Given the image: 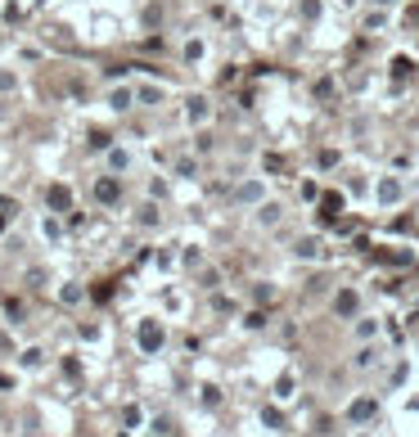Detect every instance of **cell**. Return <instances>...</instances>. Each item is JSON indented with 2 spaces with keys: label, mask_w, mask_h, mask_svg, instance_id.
<instances>
[{
  "label": "cell",
  "mask_w": 419,
  "mask_h": 437,
  "mask_svg": "<svg viewBox=\"0 0 419 437\" xmlns=\"http://www.w3.org/2000/svg\"><path fill=\"white\" fill-rule=\"evenodd\" d=\"M104 163H109V172H113V176L131 172V149H127V145H109V154H104Z\"/></svg>",
  "instance_id": "4"
},
{
  "label": "cell",
  "mask_w": 419,
  "mask_h": 437,
  "mask_svg": "<svg viewBox=\"0 0 419 437\" xmlns=\"http://www.w3.org/2000/svg\"><path fill=\"white\" fill-rule=\"evenodd\" d=\"M140 347L145 351L163 347V325H158V320H140Z\"/></svg>",
  "instance_id": "6"
},
{
  "label": "cell",
  "mask_w": 419,
  "mask_h": 437,
  "mask_svg": "<svg viewBox=\"0 0 419 437\" xmlns=\"http://www.w3.org/2000/svg\"><path fill=\"white\" fill-rule=\"evenodd\" d=\"M41 235H45V239H50V244H54V239H63V225L54 221V212L45 216V221H41Z\"/></svg>",
  "instance_id": "13"
},
{
  "label": "cell",
  "mask_w": 419,
  "mask_h": 437,
  "mask_svg": "<svg viewBox=\"0 0 419 437\" xmlns=\"http://www.w3.org/2000/svg\"><path fill=\"white\" fill-rule=\"evenodd\" d=\"M163 95H167L163 86H136V100H140V104H158Z\"/></svg>",
  "instance_id": "12"
},
{
  "label": "cell",
  "mask_w": 419,
  "mask_h": 437,
  "mask_svg": "<svg viewBox=\"0 0 419 437\" xmlns=\"http://www.w3.org/2000/svg\"><path fill=\"white\" fill-rule=\"evenodd\" d=\"M18 90V72L14 68H0V95H14Z\"/></svg>",
  "instance_id": "14"
},
{
  "label": "cell",
  "mask_w": 419,
  "mask_h": 437,
  "mask_svg": "<svg viewBox=\"0 0 419 437\" xmlns=\"http://www.w3.org/2000/svg\"><path fill=\"white\" fill-rule=\"evenodd\" d=\"M235 203H239V207H262L266 203V180L262 176H248L239 189H235Z\"/></svg>",
  "instance_id": "2"
},
{
  "label": "cell",
  "mask_w": 419,
  "mask_h": 437,
  "mask_svg": "<svg viewBox=\"0 0 419 437\" xmlns=\"http://www.w3.org/2000/svg\"><path fill=\"white\" fill-rule=\"evenodd\" d=\"M185 118H189V127H203V122L212 118V104H207L203 95H194V100L185 104Z\"/></svg>",
  "instance_id": "8"
},
{
  "label": "cell",
  "mask_w": 419,
  "mask_h": 437,
  "mask_svg": "<svg viewBox=\"0 0 419 437\" xmlns=\"http://www.w3.org/2000/svg\"><path fill=\"white\" fill-rule=\"evenodd\" d=\"M293 253H298V257H316V239H298V248H293Z\"/></svg>",
  "instance_id": "18"
},
{
  "label": "cell",
  "mask_w": 419,
  "mask_h": 437,
  "mask_svg": "<svg viewBox=\"0 0 419 437\" xmlns=\"http://www.w3.org/2000/svg\"><path fill=\"white\" fill-rule=\"evenodd\" d=\"M379 360V347H361V356H356V370H370Z\"/></svg>",
  "instance_id": "16"
},
{
  "label": "cell",
  "mask_w": 419,
  "mask_h": 437,
  "mask_svg": "<svg viewBox=\"0 0 419 437\" xmlns=\"http://www.w3.org/2000/svg\"><path fill=\"white\" fill-rule=\"evenodd\" d=\"M185 59H189V63L203 59V41H185Z\"/></svg>",
  "instance_id": "17"
},
{
  "label": "cell",
  "mask_w": 419,
  "mask_h": 437,
  "mask_svg": "<svg viewBox=\"0 0 419 437\" xmlns=\"http://www.w3.org/2000/svg\"><path fill=\"white\" fill-rule=\"evenodd\" d=\"M136 104H140L136 100V86H113L109 90V109L113 113H127V109H136Z\"/></svg>",
  "instance_id": "5"
},
{
  "label": "cell",
  "mask_w": 419,
  "mask_h": 437,
  "mask_svg": "<svg viewBox=\"0 0 419 437\" xmlns=\"http://www.w3.org/2000/svg\"><path fill=\"white\" fill-rule=\"evenodd\" d=\"M356 338H361V343H374V338H379V320H374V316H361Z\"/></svg>",
  "instance_id": "10"
},
{
  "label": "cell",
  "mask_w": 419,
  "mask_h": 437,
  "mask_svg": "<svg viewBox=\"0 0 419 437\" xmlns=\"http://www.w3.org/2000/svg\"><path fill=\"white\" fill-rule=\"evenodd\" d=\"M280 203H271V198H266L262 207H257V225H262V230H271V225H280Z\"/></svg>",
  "instance_id": "9"
},
{
  "label": "cell",
  "mask_w": 419,
  "mask_h": 437,
  "mask_svg": "<svg viewBox=\"0 0 419 437\" xmlns=\"http://www.w3.org/2000/svg\"><path fill=\"white\" fill-rule=\"evenodd\" d=\"M95 198H100V203L104 207H109V203H118V198H122V176H100V180H95Z\"/></svg>",
  "instance_id": "3"
},
{
  "label": "cell",
  "mask_w": 419,
  "mask_h": 437,
  "mask_svg": "<svg viewBox=\"0 0 419 437\" xmlns=\"http://www.w3.org/2000/svg\"><path fill=\"white\" fill-rule=\"evenodd\" d=\"M23 365H41V347H27L23 351Z\"/></svg>",
  "instance_id": "20"
},
{
  "label": "cell",
  "mask_w": 419,
  "mask_h": 437,
  "mask_svg": "<svg viewBox=\"0 0 419 437\" xmlns=\"http://www.w3.org/2000/svg\"><path fill=\"white\" fill-rule=\"evenodd\" d=\"M347 415H351V420H370V415H374V402H370V397H361V402L351 406Z\"/></svg>",
  "instance_id": "15"
},
{
  "label": "cell",
  "mask_w": 419,
  "mask_h": 437,
  "mask_svg": "<svg viewBox=\"0 0 419 437\" xmlns=\"http://www.w3.org/2000/svg\"><path fill=\"white\" fill-rule=\"evenodd\" d=\"M334 311H338V316H356V311H361V293L356 289H338L334 293Z\"/></svg>",
  "instance_id": "7"
},
{
  "label": "cell",
  "mask_w": 419,
  "mask_h": 437,
  "mask_svg": "<svg viewBox=\"0 0 419 437\" xmlns=\"http://www.w3.org/2000/svg\"><path fill=\"white\" fill-rule=\"evenodd\" d=\"M374 5H397V0H374Z\"/></svg>",
  "instance_id": "21"
},
{
  "label": "cell",
  "mask_w": 419,
  "mask_h": 437,
  "mask_svg": "<svg viewBox=\"0 0 419 437\" xmlns=\"http://www.w3.org/2000/svg\"><path fill=\"white\" fill-rule=\"evenodd\" d=\"M68 203H72V194H68L63 185H54V189H50V207H54V212H68Z\"/></svg>",
  "instance_id": "11"
},
{
  "label": "cell",
  "mask_w": 419,
  "mask_h": 437,
  "mask_svg": "<svg viewBox=\"0 0 419 437\" xmlns=\"http://www.w3.org/2000/svg\"><path fill=\"white\" fill-rule=\"evenodd\" d=\"M406 198V185L397 176H379V185H374V203L379 207H397Z\"/></svg>",
  "instance_id": "1"
},
{
  "label": "cell",
  "mask_w": 419,
  "mask_h": 437,
  "mask_svg": "<svg viewBox=\"0 0 419 437\" xmlns=\"http://www.w3.org/2000/svg\"><path fill=\"white\" fill-rule=\"evenodd\" d=\"M5 316H9V320H14V325H18V320H23V307H18V302L9 298V302H5Z\"/></svg>",
  "instance_id": "19"
}]
</instances>
